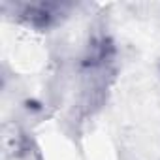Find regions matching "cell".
<instances>
[{
	"instance_id": "7a4b0ae2",
	"label": "cell",
	"mask_w": 160,
	"mask_h": 160,
	"mask_svg": "<svg viewBox=\"0 0 160 160\" xmlns=\"http://www.w3.org/2000/svg\"><path fill=\"white\" fill-rule=\"evenodd\" d=\"M4 160H42V154L32 138L13 126L4 134Z\"/></svg>"
},
{
	"instance_id": "6da1fadb",
	"label": "cell",
	"mask_w": 160,
	"mask_h": 160,
	"mask_svg": "<svg viewBox=\"0 0 160 160\" xmlns=\"http://www.w3.org/2000/svg\"><path fill=\"white\" fill-rule=\"evenodd\" d=\"M15 19L30 28L47 30L62 23L70 6L62 2H23L13 6Z\"/></svg>"
}]
</instances>
